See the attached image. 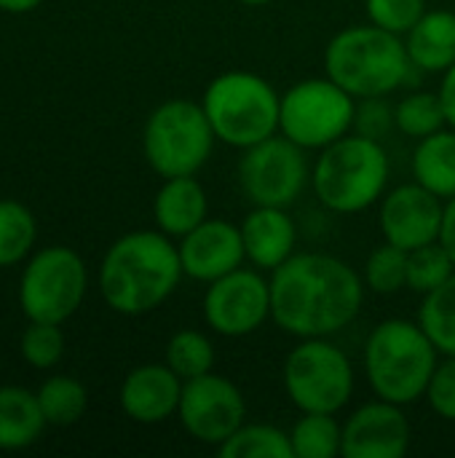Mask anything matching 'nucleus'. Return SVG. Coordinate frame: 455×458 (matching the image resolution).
<instances>
[{"label": "nucleus", "instance_id": "1", "mask_svg": "<svg viewBox=\"0 0 455 458\" xmlns=\"http://www.w3.org/2000/svg\"><path fill=\"white\" fill-rule=\"evenodd\" d=\"M365 301V279L327 252H295L271 271V319L295 338H330Z\"/></svg>", "mask_w": 455, "mask_h": 458}, {"label": "nucleus", "instance_id": "2", "mask_svg": "<svg viewBox=\"0 0 455 458\" xmlns=\"http://www.w3.org/2000/svg\"><path fill=\"white\" fill-rule=\"evenodd\" d=\"M185 276L180 250L164 231H134L121 236L105 255L99 290L105 303L126 317L158 309Z\"/></svg>", "mask_w": 455, "mask_h": 458}, {"label": "nucleus", "instance_id": "3", "mask_svg": "<svg viewBox=\"0 0 455 458\" xmlns=\"http://www.w3.org/2000/svg\"><path fill=\"white\" fill-rule=\"evenodd\" d=\"M413 70L405 38L370 21L335 32L324 48V75L354 99L389 97L410 81Z\"/></svg>", "mask_w": 455, "mask_h": 458}, {"label": "nucleus", "instance_id": "4", "mask_svg": "<svg viewBox=\"0 0 455 458\" xmlns=\"http://www.w3.org/2000/svg\"><path fill=\"white\" fill-rule=\"evenodd\" d=\"M440 365V352L418 322L383 319L365 344V370L375 397L413 405L426 397L429 381Z\"/></svg>", "mask_w": 455, "mask_h": 458}, {"label": "nucleus", "instance_id": "5", "mask_svg": "<svg viewBox=\"0 0 455 458\" xmlns=\"http://www.w3.org/2000/svg\"><path fill=\"white\" fill-rule=\"evenodd\" d=\"M392 164L381 140L349 131L319 150L311 166L316 199L335 215H359L383 199Z\"/></svg>", "mask_w": 455, "mask_h": 458}, {"label": "nucleus", "instance_id": "6", "mask_svg": "<svg viewBox=\"0 0 455 458\" xmlns=\"http://www.w3.org/2000/svg\"><path fill=\"white\" fill-rule=\"evenodd\" d=\"M217 142L247 150L279 134L282 94L257 72L228 70L209 81L201 97Z\"/></svg>", "mask_w": 455, "mask_h": 458}, {"label": "nucleus", "instance_id": "7", "mask_svg": "<svg viewBox=\"0 0 455 458\" xmlns=\"http://www.w3.org/2000/svg\"><path fill=\"white\" fill-rule=\"evenodd\" d=\"M215 129L201 102L169 99L158 105L142 134V148L150 169L166 177L198 174L215 150Z\"/></svg>", "mask_w": 455, "mask_h": 458}, {"label": "nucleus", "instance_id": "8", "mask_svg": "<svg viewBox=\"0 0 455 458\" xmlns=\"http://www.w3.org/2000/svg\"><path fill=\"white\" fill-rule=\"evenodd\" d=\"M282 381L300 413H341L354 394V368L330 338H300L287 354Z\"/></svg>", "mask_w": 455, "mask_h": 458}, {"label": "nucleus", "instance_id": "9", "mask_svg": "<svg viewBox=\"0 0 455 458\" xmlns=\"http://www.w3.org/2000/svg\"><path fill=\"white\" fill-rule=\"evenodd\" d=\"M357 99L333 78H306L282 94L279 134L303 150H322L354 129Z\"/></svg>", "mask_w": 455, "mask_h": 458}, {"label": "nucleus", "instance_id": "10", "mask_svg": "<svg viewBox=\"0 0 455 458\" xmlns=\"http://www.w3.org/2000/svg\"><path fill=\"white\" fill-rule=\"evenodd\" d=\"M311 182V166L306 150L274 134L247 150L239 158V185L252 207H284L290 209Z\"/></svg>", "mask_w": 455, "mask_h": 458}, {"label": "nucleus", "instance_id": "11", "mask_svg": "<svg viewBox=\"0 0 455 458\" xmlns=\"http://www.w3.org/2000/svg\"><path fill=\"white\" fill-rule=\"evenodd\" d=\"M86 295V266L67 247H48L32 258L21 276L19 301L29 322L62 325Z\"/></svg>", "mask_w": 455, "mask_h": 458}, {"label": "nucleus", "instance_id": "12", "mask_svg": "<svg viewBox=\"0 0 455 458\" xmlns=\"http://www.w3.org/2000/svg\"><path fill=\"white\" fill-rule=\"evenodd\" d=\"M204 322L223 338H247L271 319V279L260 268H236L206 284Z\"/></svg>", "mask_w": 455, "mask_h": 458}, {"label": "nucleus", "instance_id": "13", "mask_svg": "<svg viewBox=\"0 0 455 458\" xmlns=\"http://www.w3.org/2000/svg\"><path fill=\"white\" fill-rule=\"evenodd\" d=\"M177 416L196 443L220 448L239 427L247 424V400L231 378L212 370L185 381Z\"/></svg>", "mask_w": 455, "mask_h": 458}, {"label": "nucleus", "instance_id": "14", "mask_svg": "<svg viewBox=\"0 0 455 458\" xmlns=\"http://www.w3.org/2000/svg\"><path fill=\"white\" fill-rule=\"evenodd\" d=\"M445 201L426 191L421 182H405L383 193L378 209V225L383 242L402 250H416L440 239Z\"/></svg>", "mask_w": 455, "mask_h": 458}, {"label": "nucleus", "instance_id": "15", "mask_svg": "<svg viewBox=\"0 0 455 458\" xmlns=\"http://www.w3.org/2000/svg\"><path fill=\"white\" fill-rule=\"evenodd\" d=\"M413 427L402 405L375 400L357 408L343 424L346 458H402L410 448Z\"/></svg>", "mask_w": 455, "mask_h": 458}, {"label": "nucleus", "instance_id": "16", "mask_svg": "<svg viewBox=\"0 0 455 458\" xmlns=\"http://www.w3.org/2000/svg\"><path fill=\"white\" fill-rule=\"evenodd\" d=\"M185 276L196 282H215L247 260L241 228L223 217H206L190 233H185L177 244Z\"/></svg>", "mask_w": 455, "mask_h": 458}, {"label": "nucleus", "instance_id": "17", "mask_svg": "<svg viewBox=\"0 0 455 458\" xmlns=\"http://www.w3.org/2000/svg\"><path fill=\"white\" fill-rule=\"evenodd\" d=\"M185 381L164 365L134 368L121 386V408L137 424H161L177 416Z\"/></svg>", "mask_w": 455, "mask_h": 458}, {"label": "nucleus", "instance_id": "18", "mask_svg": "<svg viewBox=\"0 0 455 458\" xmlns=\"http://www.w3.org/2000/svg\"><path fill=\"white\" fill-rule=\"evenodd\" d=\"M239 228L244 255L260 271H274L295 255L298 228L284 207H252Z\"/></svg>", "mask_w": 455, "mask_h": 458}, {"label": "nucleus", "instance_id": "19", "mask_svg": "<svg viewBox=\"0 0 455 458\" xmlns=\"http://www.w3.org/2000/svg\"><path fill=\"white\" fill-rule=\"evenodd\" d=\"M206 212H209V199L204 185L196 180V174L166 177L153 201L156 225L172 239H182L196 225H201L209 217Z\"/></svg>", "mask_w": 455, "mask_h": 458}, {"label": "nucleus", "instance_id": "20", "mask_svg": "<svg viewBox=\"0 0 455 458\" xmlns=\"http://www.w3.org/2000/svg\"><path fill=\"white\" fill-rule=\"evenodd\" d=\"M405 48L416 70L445 72L455 64V13L429 8L405 35Z\"/></svg>", "mask_w": 455, "mask_h": 458}, {"label": "nucleus", "instance_id": "21", "mask_svg": "<svg viewBox=\"0 0 455 458\" xmlns=\"http://www.w3.org/2000/svg\"><path fill=\"white\" fill-rule=\"evenodd\" d=\"M413 177L442 201L455 196V129L445 126L424 140L413 150Z\"/></svg>", "mask_w": 455, "mask_h": 458}, {"label": "nucleus", "instance_id": "22", "mask_svg": "<svg viewBox=\"0 0 455 458\" xmlns=\"http://www.w3.org/2000/svg\"><path fill=\"white\" fill-rule=\"evenodd\" d=\"M46 427L38 394L21 386H0V451L32 445Z\"/></svg>", "mask_w": 455, "mask_h": 458}, {"label": "nucleus", "instance_id": "23", "mask_svg": "<svg viewBox=\"0 0 455 458\" xmlns=\"http://www.w3.org/2000/svg\"><path fill=\"white\" fill-rule=\"evenodd\" d=\"M295 458H338L343 454V424L335 413H303L290 429Z\"/></svg>", "mask_w": 455, "mask_h": 458}, {"label": "nucleus", "instance_id": "24", "mask_svg": "<svg viewBox=\"0 0 455 458\" xmlns=\"http://www.w3.org/2000/svg\"><path fill=\"white\" fill-rule=\"evenodd\" d=\"M223 458H295L290 432L271 424H244L220 448Z\"/></svg>", "mask_w": 455, "mask_h": 458}, {"label": "nucleus", "instance_id": "25", "mask_svg": "<svg viewBox=\"0 0 455 458\" xmlns=\"http://www.w3.org/2000/svg\"><path fill=\"white\" fill-rule=\"evenodd\" d=\"M418 325L442 357H455V271L445 284L424 295Z\"/></svg>", "mask_w": 455, "mask_h": 458}, {"label": "nucleus", "instance_id": "26", "mask_svg": "<svg viewBox=\"0 0 455 458\" xmlns=\"http://www.w3.org/2000/svg\"><path fill=\"white\" fill-rule=\"evenodd\" d=\"M394 126L413 140H424L448 126L440 91H410L394 105Z\"/></svg>", "mask_w": 455, "mask_h": 458}, {"label": "nucleus", "instance_id": "27", "mask_svg": "<svg viewBox=\"0 0 455 458\" xmlns=\"http://www.w3.org/2000/svg\"><path fill=\"white\" fill-rule=\"evenodd\" d=\"M217 354H215V344L209 335H204L201 330H180L169 338L166 344V365L182 378H198L215 370Z\"/></svg>", "mask_w": 455, "mask_h": 458}, {"label": "nucleus", "instance_id": "28", "mask_svg": "<svg viewBox=\"0 0 455 458\" xmlns=\"http://www.w3.org/2000/svg\"><path fill=\"white\" fill-rule=\"evenodd\" d=\"M38 403H40V411H43L46 424L70 427V424H75L86 413L88 397H86L83 384H78L75 378L54 376V378H48L40 386Z\"/></svg>", "mask_w": 455, "mask_h": 458}, {"label": "nucleus", "instance_id": "29", "mask_svg": "<svg viewBox=\"0 0 455 458\" xmlns=\"http://www.w3.org/2000/svg\"><path fill=\"white\" fill-rule=\"evenodd\" d=\"M408 250L383 242L375 247L365 263V287L378 293V295H394L408 287Z\"/></svg>", "mask_w": 455, "mask_h": 458}, {"label": "nucleus", "instance_id": "30", "mask_svg": "<svg viewBox=\"0 0 455 458\" xmlns=\"http://www.w3.org/2000/svg\"><path fill=\"white\" fill-rule=\"evenodd\" d=\"M455 263L440 242L410 250L408 255V287L418 295H429L453 276Z\"/></svg>", "mask_w": 455, "mask_h": 458}, {"label": "nucleus", "instance_id": "31", "mask_svg": "<svg viewBox=\"0 0 455 458\" xmlns=\"http://www.w3.org/2000/svg\"><path fill=\"white\" fill-rule=\"evenodd\" d=\"M35 242V217L19 201H0V266L19 263Z\"/></svg>", "mask_w": 455, "mask_h": 458}, {"label": "nucleus", "instance_id": "32", "mask_svg": "<svg viewBox=\"0 0 455 458\" xmlns=\"http://www.w3.org/2000/svg\"><path fill=\"white\" fill-rule=\"evenodd\" d=\"M365 11L370 24L405 38L429 8L426 0H365Z\"/></svg>", "mask_w": 455, "mask_h": 458}, {"label": "nucleus", "instance_id": "33", "mask_svg": "<svg viewBox=\"0 0 455 458\" xmlns=\"http://www.w3.org/2000/svg\"><path fill=\"white\" fill-rule=\"evenodd\" d=\"M64 352V338L59 333V325L51 322H32L27 333L21 335V357L32 368H51L59 362Z\"/></svg>", "mask_w": 455, "mask_h": 458}, {"label": "nucleus", "instance_id": "34", "mask_svg": "<svg viewBox=\"0 0 455 458\" xmlns=\"http://www.w3.org/2000/svg\"><path fill=\"white\" fill-rule=\"evenodd\" d=\"M426 403L442 421L455 424V357H445V362L437 365L426 389Z\"/></svg>", "mask_w": 455, "mask_h": 458}, {"label": "nucleus", "instance_id": "35", "mask_svg": "<svg viewBox=\"0 0 455 458\" xmlns=\"http://www.w3.org/2000/svg\"><path fill=\"white\" fill-rule=\"evenodd\" d=\"M357 118L354 129L365 137L383 140V134L394 126V107L383 102V97H370V99H357Z\"/></svg>", "mask_w": 455, "mask_h": 458}, {"label": "nucleus", "instance_id": "36", "mask_svg": "<svg viewBox=\"0 0 455 458\" xmlns=\"http://www.w3.org/2000/svg\"><path fill=\"white\" fill-rule=\"evenodd\" d=\"M448 255L453 258L455 263V196L445 201V209H442V225H440V239H437Z\"/></svg>", "mask_w": 455, "mask_h": 458}, {"label": "nucleus", "instance_id": "37", "mask_svg": "<svg viewBox=\"0 0 455 458\" xmlns=\"http://www.w3.org/2000/svg\"><path fill=\"white\" fill-rule=\"evenodd\" d=\"M437 91H440V99H442V107H445L448 126L455 129V64L442 72V81H440Z\"/></svg>", "mask_w": 455, "mask_h": 458}, {"label": "nucleus", "instance_id": "38", "mask_svg": "<svg viewBox=\"0 0 455 458\" xmlns=\"http://www.w3.org/2000/svg\"><path fill=\"white\" fill-rule=\"evenodd\" d=\"M38 5L40 0H0V11H8V13H27Z\"/></svg>", "mask_w": 455, "mask_h": 458}, {"label": "nucleus", "instance_id": "39", "mask_svg": "<svg viewBox=\"0 0 455 458\" xmlns=\"http://www.w3.org/2000/svg\"><path fill=\"white\" fill-rule=\"evenodd\" d=\"M239 3H244V5H265L271 0H239Z\"/></svg>", "mask_w": 455, "mask_h": 458}]
</instances>
